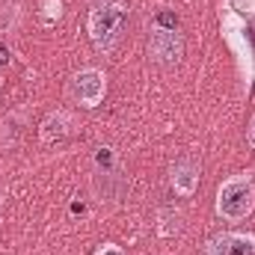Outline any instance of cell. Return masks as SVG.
<instances>
[{"mask_svg":"<svg viewBox=\"0 0 255 255\" xmlns=\"http://www.w3.org/2000/svg\"><path fill=\"white\" fill-rule=\"evenodd\" d=\"M125 21H128L125 0H95L89 6V18H86V30H89L92 45L101 54H110L122 39Z\"/></svg>","mask_w":255,"mask_h":255,"instance_id":"1","label":"cell"},{"mask_svg":"<svg viewBox=\"0 0 255 255\" xmlns=\"http://www.w3.org/2000/svg\"><path fill=\"white\" fill-rule=\"evenodd\" d=\"M217 217L226 223H241L253 214L255 208V175L253 172H241L232 175L220 184L217 190Z\"/></svg>","mask_w":255,"mask_h":255,"instance_id":"2","label":"cell"},{"mask_svg":"<svg viewBox=\"0 0 255 255\" xmlns=\"http://www.w3.org/2000/svg\"><path fill=\"white\" fill-rule=\"evenodd\" d=\"M68 95L74 104L92 110L104 101L107 95V74L101 68H80L71 80H68Z\"/></svg>","mask_w":255,"mask_h":255,"instance_id":"3","label":"cell"},{"mask_svg":"<svg viewBox=\"0 0 255 255\" xmlns=\"http://www.w3.org/2000/svg\"><path fill=\"white\" fill-rule=\"evenodd\" d=\"M184 54V42L178 27H163L157 18L148 30V57L160 65H175Z\"/></svg>","mask_w":255,"mask_h":255,"instance_id":"4","label":"cell"},{"mask_svg":"<svg viewBox=\"0 0 255 255\" xmlns=\"http://www.w3.org/2000/svg\"><path fill=\"white\" fill-rule=\"evenodd\" d=\"M205 255H255V238L244 232H220L208 241Z\"/></svg>","mask_w":255,"mask_h":255,"instance_id":"5","label":"cell"},{"mask_svg":"<svg viewBox=\"0 0 255 255\" xmlns=\"http://www.w3.org/2000/svg\"><path fill=\"white\" fill-rule=\"evenodd\" d=\"M169 184L178 196H193L199 187V163L193 157H181L169 169Z\"/></svg>","mask_w":255,"mask_h":255,"instance_id":"6","label":"cell"},{"mask_svg":"<svg viewBox=\"0 0 255 255\" xmlns=\"http://www.w3.org/2000/svg\"><path fill=\"white\" fill-rule=\"evenodd\" d=\"M71 113H65V110H57V113H51L42 128H39V139L45 142V145H57V142H63L65 136L71 133Z\"/></svg>","mask_w":255,"mask_h":255,"instance_id":"7","label":"cell"},{"mask_svg":"<svg viewBox=\"0 0 255 255\" xmlns=\"http://www.w3.org/2000/svg\"><path fill=\"white\" fill-rule=\"evenodd\" d=\"M95 255H122V253H119V250H116L113 244H104V247H101V250H98Z\"/></svg>","mask_w":255,"mask_h":255,"instance_id":"8","label":"cell"},{"mask_svg":"<svg viewBox=\"0 0 255 255\" xmlns=\"http://www.w3.org/2000/svg\"><path fill=\"white\" fill-rule=\"evenodd\" d=\"M247 142L255 148V116H253V122H250V128H247Z\"/></svg>","mask_w":255,"mask_h":255,"instance_id":"9","label":"cell"},{"mask_svg":"<svg viewBox=\"0 0 255 255\" xmlns=\"http://www.w3.org/2000/svg\"><path fill=\"white\" fill-rule=\"evenodd\" d=\"M0 77H3V68H0Z\"/></svg>","mask_w":255,"mask_h":255,"instance_id":"10","label":"cell"}]
</instances>
